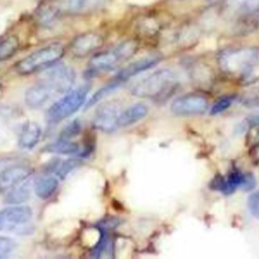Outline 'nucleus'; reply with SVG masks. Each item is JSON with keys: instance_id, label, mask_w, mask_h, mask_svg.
<instances>
[{"instance_id": "423d86ee", "label": "nucleus", "mask_w": 259, "mask_h": 259, "mask_svg": "<svg viewBox=\"0 0 259 259\" xmlns=\"http://www.w3.org/2000/svg\"><path fill=\"white\" fill-rule=\"evenodd\" d=\"M42 80L49 82L59 94L66 93L74 85L75 72L71 67L64 64L52 65L47 68Z\"/></svg>"}, {"instance_id": "f257e3e1", "label": "nucleus", "mask_w": 259, "mask_h": 259, "mask_svg": "<svg viewBox=\"0 0 259 259\" xmlns=\"http://www.w3.org/2000/svg\"><path fill=\"white\" fill-rule=\"evenodd\" d=\"M64 47L60 44H51L34 51L15 64V71L20 75H29L47 69L57 63L64 55Z\"/></svg>"}, {"instance_id": "9b49d317", "label": "nucleus", "mask_w": 259, "mask_h": 259, "mask_svg": "<svg viewBox=\"0 0 259 259\" xmlns=\"http://www.w3.org/2000/svg\"><path fill=\"white\" fill-rule=\"evenodd\" d=\"M103 45V38L96 32H84L74 38L71 52L77 58H84Z\"/></svg>"}, {"instance_id": "cd10ccee", "label": "nucleus", "mask_w": 259, "mask_h": 259, "mask_svg": "<svg viewBox=\"0 0 259 259\" xmlns=\"http://www.w3.org/2000/svg\"><path fill=\"white\" fill-rule=\"evenodd\" d=\"M232 102H233V98H231V97L221 98L210 108V114L213 115V114H219L221 112H224L231 106Z\"/></svg>"}, {"instance_id": "aec40b11", "label": "nucleus", "mask_w": 259, "mask_h": 259, "mask_svg": "<svg viewBox=\"0 0 259 259\" xmlns=\"http://www.w3.org/2000/svg\"><path fill=\"white\" fill-rule=\"evenodd\" d=\"M80 165L81 161L79 159H68L64 161L56 160L48 167V171L50 170V172H53L58 178L64 179Z\"/></svg>"}, {"instance_id": "9d476101", "label": "nucleus", "mask_w": 259, "mask_h": 259, "mask_svg": "<svg viewBox=\"0 0 259 259\" xmlns=\"http://www.w3.org/2000/svg\"><path fill=\"white\" fill-rule=\"evenodd\" d=\"M255 185V179L251 174H244L239 170L231 172L226 179L221 178L214 182V186L220 191L231 194L238 188L250 190Z\"/></svg>"}, {"instance_id": "6e6552de", "label": "nucleus", "mask_w": 259, "mask_h": 259, "mask_svg": "<svg viewBox=\"0 0 259 259\" xmlns=\"http://www.w3.org/2000/svg\"><path fill=\"white\" fill-rule=\"evenodd\" d=\"M207 100L200 95L189 94L180 96L171 103V111L175 115H195L202 114L207 109Z\"/></svg>"}, {"instance_id": "f8f14e48", "label": "nucleus", "mask_w": 259, "mask_h": 259, "mask_svg": "<svg viewBox=\"0 0 259 259\" xmlns=\"http://www.w3.org/2000/svg\"><path fill=\"white\" fill-rule=\"evenodd\" d=\"M55 94H58L56 89L45 80H40L32 85L25 92V103L31 108H39L44 106Z\"/></svg>"}, {"instance_id": "0eeeda50", "label": "nucleus", "mask_w": 259, "mask_h": 259, "mask_svg": "<svg viewBox=\"0 0 259 259\" xmlns=\"http://www.w3.org/2000/svg\"><path fill=\"white\" fill-rule=\"evenodd\" d=\"M32 218V209L27 205L13 204L0 210V231H16Z\"/></svg>"}, {"instance_id": "39448f33", "label": "nucleus", "mask_w": 259, "mask_h": 259, "mask_svg": "<svg viewBox=\"0 0 259 259\" xmlns=\"http://www.w3.org/2000/svg\"><path fill=\"white\" fill-rule=\"evenodd\" d=\"M259 63V49L245 48L224 53L220 64L227 72L232 74L246 73Z\"/></svg>"}, {"instance_id": "dca6fc26", "label": "nucleus", "mask_w": 259, "mask_h": 259, "mask_svg": "<svg viewBox=\"0 0 259 259\" xmlns=\"http://www.w3.org/2000/svg\"><path fill=\"white\" fill-rule=\"evenodd\" d=\"M33 186V182L31 183L28 178L23 180L22 182L12 186L8 189L7 193L4 196V201L7 204H21L27 201L30 197L31 187Z\"/></svg>"}, {"instance_id": "f3484780", "label": "nucleus", "mask_w": 259, "mask_h": 259, "mask_svg": "<svg viewBox=\"0 0 259 259\" xmlns=\"http://www.w3.org/2000/svg\"><path fill=\"white\" fill-rule=\"evenodd\" d=\"M59 180L56 175L46 174L33 181L34 194L41 199L50 198L58 189Z\"/></svg>"}, {"instance_id": "412c9836", "label": "nucleus", "mask_w": 259, "mask_h": 259, "mask_svg": "<svg viewBox=\"0 0 259 259\" xmlns=\"http://www.w3.org/2000/svg\"><path fill=\"white\" fill-rule=\"evenodd\" d=\"M19 40L14 34H9L0 39V62L10 59L18 50Z\"/></svg>"}, {"instance_id": "4468645a", "label": "nucleus", "mask_w": 259, "mask_h": 259, "mask_svg": "<svg viewBox=\"0 0 259 259\" xmlns=\"http://www.w3.org/2000/svg\"><path fill=\"white\" fill-rule=\"evenodd\" d=\"M159 61L160 60L157 57H147V58L135 61L134 63L130 64L128 66L124 67L121 71H119L118 74L114 77V80H116L118 83L121 84L122 82L128 80L130 78L136 76L137 74L154 67L159 63Z\"/></svg>"}, {"instance_id": "6ab92c4d", "label": "nucleus", "mask_w": 259, "mask_h": 259, "mask_svg": "<svg viewBox=\"0 0 259 259\" xmlns=\"http://www.w3.org/2000/svg\"><path fill=\"white\" fill-rule=\"evenodd\" d=\"M42 151L47 153L61 154V155H76L80 153L81 149L77 143L72 142L71 140L59 139L58 141L45 146Z\"/></svg>"}, {"instance_id": "1a4fd4ad", "label": "nucleus", "mask_w": 259, "mask_h": 259, "mask_svg": "<svg viewBox=\"0 0 259 259\" xmlns=\"http://www.w3.org/2000/svg\"><path fill=\"white\" fill-rule=\"evenodd\" d=\"M121 110L117 103L107 102L100 105L93 117V125L102 132L111 133L118 127L117 119Z\"/></svg>"}, {"instance_id": "a211bd4d", "label": "nucleus", "mask_w": 259, "mask_h": 259, "mask_svg": "<svg viewBox=\"0 0 259 259\" xmlns=\"http://www.w3.org/2000/svg\"><path fill=\"white\" fill-rule=\"evenodd\" d=\"M148 113V107L144 103H136L119 113L117 124L118 127L132 125L143 119Z\"/></svg>"}, {"instance_id": "7ed1b4c3", "label": "nucleus", "mask_w": 259, "mask_h": 259, "mask_svg": "<svg viewBox=\"0 0 259 259\" xmlns=\"http://www.w3.org/2000/svg\"><path fill=\"white\" fill-rule=\"evenodd\" d=\"M136 42L127 40L118 45L111 51H106L95 55L89 62L87 71L88 77L114 69L119 63L131 58L136 53Z\"/></svg>"}, {"instance_id": "4be33fe9", "label": "nucleus", "mask_w": 259, "mask_h": 259, "mask_svg": "<svg viewBox=\"0 0 259 259\" xmlns=\"http://www.w3.org/2000/svg\"><path fill=\"white\" fill-rule=\"evenodd\" d=\"M228 6L240 13H254L259 10V0H227Z\"/></svg>"}, {"instance_id": "bb28decb", "label": "nucleus", "mask_w": 259, "mask_h": 259, "mask_svg": "<svg viewBox=\"0 0 259 259\" xmlns=\"http://www.w3.org/2000/svg\"><path fill=\"white\" fill-rule=\"evenodd\" d=\"M247 206L250 213L259 220V190L252 192L248 196Z\"/></svg>"}, {"instance_id": "2eb2a0df", "label": "nucleus", "mask_w": 259, "mask_h": 259, "mask_svg": "<svg viewBox=\"0 0 259 259\" xmlns=\"http://www.w3.org/2000/svg\"><path fill=\"white\" fill-rule=\"evenodd\" d=\"M41 137V127L35 121H27L23 124L19 137L18 145L21 149L30 150L36 146Z\"/></svg>"}, {"instance_id": "b1692460", "label": "nucleus", "mask_w": 259, "mask_h": 259, "mask_svg": "<svg viewBox=\"0 0 259 259\" xmlns=\"http://www.w3.org/2000/svg\"><path fill=\"white\" fill-rule=\"evenodd\" d=\"M87 0H57L56 5L60 12L75 13L83 9Z\"/></svg>"}, {"instance_id": "20e7f679", "label": "nucleus", "mask_w": 259, "mask_h": 259, "mask_svg": "<svg viewBox=\"0 0 259 259\" xmlns=\"http://www.w3.org/2000/svg\"><path fill=\"white\" fill-rule=\"evenodd\" d=\"M176 83L174 72L162 69L152 73L133 88V94L140 97H161L171 90Z\"/></svg>"}, {"instance_id": "393cba45", "label": "nucleus", "mask_w": 259, "mask_h": 259, "mask_svg": "<svg viewBox=\"0 0 259 259\" xmlns=\"http://www.w3.org/2000/svg\"><path fill=\"white\" fill-rule=\"evenodd\" d=\"M81 122L78 119H75L68 123L61 132L60 134V139H65V140H71L72 138L76 137L80 132H81Z\"/></svg>"}, {"instance_id": "f03ea898", "label": "nucleus", "mask_w": 259, "mask_h": 259, "mask_svg": "<svg viewBox=\"0 0 259 259\" xmlns=\"http://www.w3.org/2000/svg\"><path fill=\"white\" fill-rule=\"evenodd\" d=\"M90 85L84 83L77 88L70 89L63 97L57 100L47 111V118L51 122H59L68 118L85 103Z\"/></svg>"}, {"instance_id": "5701e85b", "label": "nucleus", "mask_w": 259, "mask_h": 259, "mask_svg": "<svg viewBox=\"0 0 259 259\" xmlns=\"http://www.w3.org/2000/svg\"><path fill=\"white\" fill-rule=\"evenodd\" d=\"M120 85V83H118L116 80H112L111 82H109L108 84H106L105 86H103L102 88H100L98 91H96L91 97L90 99L87 101L85 108H89L93 105H95L96 103H98L101 99H103L105 96H107L108 94H110L111 92H113L114 90H116L118 88V86Z\"/></svg>"}, {"instance_id": "ddd939ff", "label": "nucleus", "mask_w": 259, "mask_h": 259, "mask_svg": "<svg viewBox=\"0 0 259 259\" xmlns=\"http://www.w3.org/2000/svg\"><path fill=\"white\" fill-rule=\"evenodd\" d=\"M32 169L24 164H12L0 171V192L27 179Z\"/></svg>"}, {"instance_id": "a878e982", "label": "nucleus", "mask_w": 259, "mask_h": 259, "mask_svg": "<svg viewBox=\"0 0 259 259\" xmlns=\"http://www.w3.org/2000/svg\"><path fill=\"white\" fill-rule=\"evenodd\" d=\"M16 247L13 239L5 236H0V258L8 256Z\"/></svg>"}]
</instances>
